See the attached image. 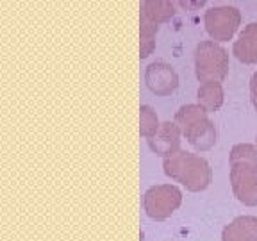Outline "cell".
<instances>
[{"label": "cell", "mask_w": 257, "mask_h": 241, "mask_svg": "<svg viewBox=\"0 0 257 241\" xmlns=\"http://www.w3.org/2000/svg\"><path fill=\"white\" fill-rule=\"evenodd\" d=\"M163 170L170 179L181 182L188 191L193 193L207 189L213 181V170L209 166L207 159L186 150L166 157L163 161Z\"/></svg>", "instance_id": "1"}, {"label": "cell", "mask_w": 257, "mask_h": 241, "mask_svg": "<svg viewBox=\"0 0 257 241\" xmlns=\"http://www.w3.org/2000/svg\"><path fill=\"white\" fill-rule=\"evenodd\" d=\"M229 73V52L213 40L200 41L195 48V75L202 84L223 82Z\"/></svg>", "instance_id": "2"}, {"label": "cell", "mask_w": 257, "mask_h": 241, "mask_svg": "<svg viewBox=\"0 0 257 241\" xmlns=\"http://www.w3.org/2000/svg\"><path fill=\"white\" fill-rule=\"evenodd\" d=\"M182 204V191L175 184H157L145 191L143 207L149 218L157 221L168 220Z\"/></svg>", "instance_id": "3"}, {"label": "cell", "mask_w": 257, "mask_h": 241, "mask_svg": "<svg viewBox=\"0 0 257 241\" xmlns=\"http://www.w3.org/2000/svg\"><path fill=\"white\" fill-rule=\"evenodd\" d=\"M204 25L213 41H229L241 25V11L234 6L211 8L204 15Z\"/></svg>", "instance_id": "4"}, {"label": "cell", "mask_w": 257, "mask_h": 241, "mask_svg": "<svg viewBox=\"0 0 257 241\" xmlns=\"http://www.w3.org/2000/svg\"><path fill=\"white\" fill-rule=\"evenodd\" d=\"M147 88L157 96H168L179 88V75L172 64L165 61H156L145 70Z\"/></svg>", "instance_id": "5"}, {"label": "cell", "mask_w": 257, "mask_h": 241, "mask_svg": "<svg viewBox=\"0 0 257 241\" xmlns=\"http://www.w3.org/2000/svg\"><path fill=\"white\" fill-rule=\"evenodd\" d=\"M230 186L234 197L243 205H257V170L248 166H230Z\"/></svg>", "instance_id": "6"}, {"label": "cell", "mask_w": 257, "mask_h": 241, "mask_svg": "<svg viewBox=\"0 0 257 241\" xmlns=\"http://www.w3.org/2000/svg\"><path fill=\"white\" fill-rule=\"evenodd\" d=\"M181 138L182 133L175 122H163L157 134L147 140L149 149L161 157H172L177 152H181Z\"/></svg>", "instance_id": "7"}, {"label": "cell", "mask_w": 257, "mask_h": 241, "mask_svg": "<svg viewBox=\"0 0 257 241\" xmlns=\"http://www.w3.org/2000/svg\"><path fill=\"white\" fill-rule=\"evenodd\" d=\"M232 54L245 64H257V22H250L232 45Z\"/></svg>", "instance_id": "8"}, {"label": "cell", "mask_w": 257, "mask_h": 241, "mask_svg": "<svg viewBox=\"0 0 257 241\" xmlns=\"http://www.w3.org/2000/svg\"><path fill=\"white\" fill-rule=\"evenodd\" d=\"M221 241H257V216H236L223 227Z\"/></svg>", "instance_id": "9"}, {"label": "cell", "mask_w": 257, "mask_h": 241, "mask_svg": "<svg viewBox=\"0 0 257 241\" xmlns=\"http://www.w3.org/2000/svg\"><path fill=\"white\" fill-rule=\"evenodd\" d=\"M182 136L189 141L193 149L198 150V152H205V150H211L216 145V127L214 124L207 118L200 120L197 125H193L189 131H186Z\"/></svg>", "instance_id": "10"}, {"label": "cell", "mask_w": 257, "mask_h": 241, "mask_svg": "<svg viewBox=\"0 0 257 241\" xmlns=\"http://www.w3.org/2000/svg\"><path fill=\"white\" fill-rule=\"evenodd\" d=\"M140 16L156 25L166 24L175 15V4L170 0H145L140 4Z\"/></svg>", "instance_id": "11"}, {"label": "cell", "mask_w": 257, "mask_h": 241, "mask_svg": "<svg viewBox=\"0 0 257 241\" xmlns=\"http://www.w3.org/2000/svg\"><path fill=\"white\" fill-rule=\"evenodd\" d=\"M198 105L205 109L207 112L218 111L223 105L225 95H223V86L220 82H207V84H200L197 91Z\"/></svg>", "instance_id": "12"}, {"label": "cell", "mask_w": 257, "mask_h": 241, "mask_svg": "<svg viewBox=\"0 0 257 241\" xmlns=\"http://www.w3.org/2000/svg\"><path fill=\"white\" fill-rule=\"evenodd\" d=\"M207 118V111L202 109L198 104H186L182 107H179V111L175 112V124L179 125L181 129V133L184 134L186 131L193 127V125H197L200 120Z\"/></svg>", "instance_id": "13"}, {"label": "cell", "mask_w": 257, "mask_h": 241, "mask_svg": "<svg viewBox=\"0 0 257 241\" xmlns=\"http://www.w3.org/2000/svg\"><path fill=\"white\" fill-rule=\"evenodd\" d=\"M230 166H248L257 170V147L252 143H237L230 149Z\"/></svg>", "instance_id": "14"}, {"label": "cell", "mask_w": 257, "mask_h": 241, "mask_svg": "<svg viewBox=\"0 0 257 241\" xmlns=\"http://www.w3.org/2000/svg\"><path fill=\"white\" fill-rule=\"evenodd\" d=\"M159 31V25L152 24L147 18L140 16V57L145 59L154 52L156 48V34Z\"/></svg>", "instance_id": "15"}, {"label": "cell", "mask_w": 257, "mask_h": 241, "mask_svg": "<svg viewBox=\"0 0 257 241\" xmlns=\"http://www.w3.org/2000/svg\"><path fill=\"white\" fill-rule=\"evenodd\" d=\"M161 129V122L157 118V112L154 111L152 105L143 104L140 107V134L147 140L154 138L157 131Z\"/></svg>", "instance_id": "16"}, {"label": "cell", "mask_w": 257, "mask_h": 241, "mask_svg": "<svg viewBox=\"0 0 257 241\" xmlns=\"http://www.w3.org/2000/svg\"><path fill=\"white\" fill-rule=\"evenodd\" d=\"M250 100H252V105L257 111V70L253 72L252 79H250Z\"/></svg>", "instance_id": "17"}, {"label": "cell", "mask_w": 257, "mask_h": 241, "mask_svg": "<svg viewBox=\"0 0 257 241\" xmlns=\"http://www.w3.org/2000/svg\"><path fill=\"white\" fill-rule=\"evenodd\" d=\"M255 140H257V138H255Z\"/></svg>", "instance_id": "18"}]
</instances>
